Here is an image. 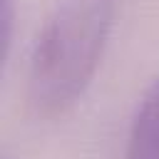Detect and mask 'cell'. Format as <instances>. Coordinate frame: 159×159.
Returning <instances> with one entry per match:
<instances>
[{"label": "cell", "mask_w": 159, "mask_h": 159, "mask_svg": "<svg viewBox=\"0 0 159 159\" xmlns=\"http://www.w3.org/2000/svg\"><path fill=\"white\" fill-rule=\"evenodd\" d=\"M122 159H159V80L139 99Z\"/></svg>", "instance_id": "obj_2"}, {"label": "cell", "mask_w": 159, "mask_h": 159, "mask_svg": "<svg viewBox=\"0 0 159 159\" xmlns=\"http://www.w3.org/2000/svg\"><path fill=\"white\" fill-rule=\"evenodd\" d=\"M114 22V0H67L42 25L27 65V104L55 119L89 87Z\"/></svg>", "instance_id": "obj_1"}]
</instances>
